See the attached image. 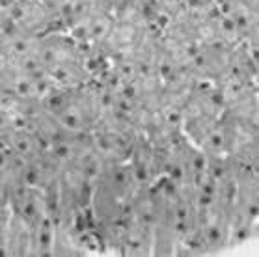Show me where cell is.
<instances>
[{"instance_id":"1","label":"cell","mask_w":259,"mask_h":257,"mask_svg":"<svg viewBox=\"0 0 259 257\" xmlns=\"http://www.w3.org/2000/svg\"><path fill=\"white\" fill-rule=\"evenodd\" d=\"M39 75L53 90H71L86 84L88 64L80 43L69 34H41L37 53Z\"/></svg>"}]
</instances>
